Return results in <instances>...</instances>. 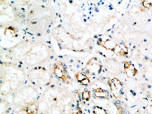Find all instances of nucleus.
I'll return each instance as SVG.
<instances>
[{
	"instance_id": "nucleus-1",
	"label": "nucleus",
	"mask_w": 152,
	"mask_h": 114,
	"mask_svg": "<svg viewBox=\"0 0 152 114\" xmlns=\"http://www.w3.org/2000/svg\"><path fill=\"white\" fill-rule=\"evenodd\" d=\"M101 65L100 61H98V59L96 58H92L91 60H89L86 67L87 74H92V75L98 74L101 71Z\"/></svg>"
},
{
	"instance_id": "nucleus-2",
	"label": "nucleus",
	"mask_w": 152,
	"mask_h": 114,
	"mask_svg": "<svg viewBox=\"0 0 152 114\" xmlns=\"http://www.w3.org/2000/svg\"><path fill=\"white\" fill-rule=\"evenodd\" d=\"M53 71H54V74L56 76L58 77V78L60 79H64V81H66V73L65 72L64 67L62 65L61 63L57 62V63L54 65V70H53Z\"/></svg>"
},
{
	"instance_id": "nucleus-3",
	"label": "nucleus",
	"mask_w": 152,
	"mask_h": 114,
	"mask_svg": "<svg viewBox=\"0 0 152 114\" xmlns=\"http://www.w3.org/2000/svg\"><path fill=\"white\" fill-rule=\"evenodd\" d=\"M113 51L117 55L119 56H126L128 54V52H129L127 47L125 45H124V44L117 45Z\"/></svg>"
},
{
	"instance_id": "nucleus-4",
	"label": "nucleus",
	"mask_w": 152,
	"mask_h": 114,
	"mask_svg": "<svg viewBox=\"0 0 152 114\" xmlns=\"http://www.w3.org/2000/svg\"><path fill=\"white\" fill-rule=\"evenodd\" d=\"M100 44H101L102 46L104 47L105 48H106V49L112 50V51H114V49H115L117 45L115 42L110 39H107L106 40L103 41V42H101Z\"/></svg>"
},
{
	"instance_id": "nucleus-5",
	"label": "nucleus",
	"mask_w": 152,
	"mask_h": 114,
	"mask_svg": "<svg viewBox=\"0 0 152 114\" xmlns=\"http://www.w3.org/2000/svg\"><path fill=\"white\" fill-rule=\"evenodd\" d=\"M75 77L76 79H77V81H78L79 82L81 83L83 85H89V83H90L89 78H88L86 75L82 74V73H77L75 75Z\"/></svg>"
},
{
	"instance_id": "nucleus-6",
	"label": "nucleus",
	"mask_w": 152,
	"mask_h": 114,
	"mask_svg": "<svg viewBox=\"0 0 152 114\" xmlns=\"http://www.w3.org/2000/svg\"><path fill=\"white\" fill-rule=\"evenodd\" d=\"M106 65H107L108 69H109L111 72L113 73V74H115V73L118 72V69L120 68L119 65H118L116 62H115V61H109V62H107Z\"/></svg>"
},
{
	"instance_id": "nucleus-7",
	"label": "nucleus",
	"mask_w": 152,
	"mask_h": 114,
	"mask_svg": "<svg viewBox=\"0 0 152 114\" xmlns=\"http://www.w3.org/2000/svg\"><path fill=\"white\" fill-rule=\"evenodd\" d=\"M94 95L97 98H101V99H108L109 97V94L106 92V90L102 89H97L95 90L94 92Z\"/></svg>"
},
{
	"instance_id": "nucleus-8",
	"label": "nucleus",
	"mask_w": 152,
	"mask_h": 114,
	"mask_svg": "<svg viewBox=\"0 0 152 114\" xmlns=\"http://www.w3.org/2000/svg\"><path fill=\"white\" fill-rule=\"evenodd\" d=\"M109 86H110V89H111V90H112L113 95L115 96V97H117V98H118V97L121 96V91L118 90V88L115 87V84H114V83L112 82V80H109Z\"/></svg>"
},
{
	"instance_id": "nucleus-9",
	"label": "nucleus",
	"mask_w": 152,
	"mask_h": 114,
	"mask_svg": "<svg viewBox=\"0 0 152 114\" xmlns=\"http://www.w3.org/2000/svg\"><path fill=\"white\" fill-rule=\"evenodd\" d=\"M112 80V82L114 83V84H115V87H116L117 88H118V90L119 91H122V90H123V84H122V82H121V81H120L119 79H117V78H115V79H111Z\"/></svg>"
},
{
	"instance_id": "nucleus-10",
	"label": "nucleus",
	"mask_w": 152,
	"mask_h": 114,
	"mask_svg": "<svg viewBox=\"0 0 152 114\" xmlns=\"http://www.w3.org/2000/svg\"><path fill=\"white\" fill-rule=\"evenodd\" d=\"M93 113L95 114H107L106 110H104L101 107H98V106L93 108Z\"/></svg>"
},
{
	"instance_id": "nucleus-11",
	"label": "nucleus",
	"mask_w": 152,
	"mask_h": 114,
	"mask_svg": "<svg viewBox=\"0 0 152 114\" xmlns=\"http://www.w3.org/2000/svg\"><path fill=\"white\" fill-rule=\"evenodd\" d=\"M90 93L88 90H85L82 93V98H83V100H86V101H88V100L90 99Z\"/></svg>"
},
{
	"instance_id": "nucleus-12",
	"label": "nucleus",
	"mask_w": 152,
	"mask_h": 114,
	"mask_svg": "<svg viewBox=\"0 0 152 114\" xmlns=\"http://www.w3.org/2000/svg\"><path fill=\"white\" fill-rule=\"evenodd\" d=\"M142 5L144 6V7H146V8H150V7H151L152 4L148 1H142Z\"/></svg>"
},
{
	"instance_id": "nucleus-13",
	"label": "nucleus",
	"mask_w": 152,
	"mask_h": 114,
	"mask_svg": "<svg viewBox=\"0 0 152 114\" xmlns=\"http://www.w3.org/2000/svg\"><path fill=\"white\" fill-rule=\"evenodd\" d=\"M76 114H80V113H76Z\"/></svg>"
}]
</instances>
